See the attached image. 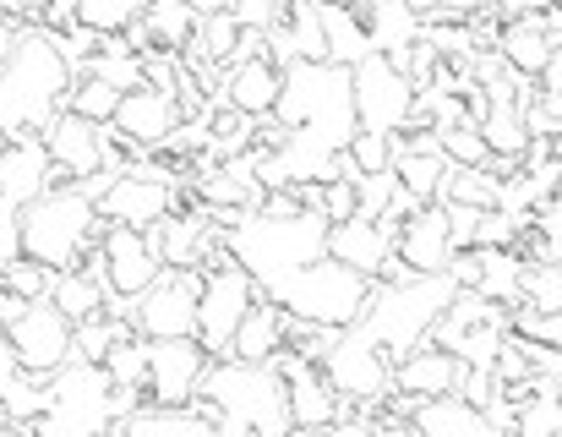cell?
<instances>
[{
    "label": "cell",
    "mask_w": 562,
    "mask_h": 437,
    "mask_svg": "<svg viewBox=\"0 0 562 437\" xmlns=\"http://www.w3.org/2000/svg\"><path fill=\"white\" fill-rule=\"evenodd\" d=\"M290 38H295V55L301 60H328V27H323V0H290V16H284Z\"/></svg>",
    "instance_id": "39"
},
{
    "label": "cell",
    "mask_w": 562,
    "mask_h": 437,
    "mask_svg": "<svg viewBox=\"0 0 562 437\" xmlns=\"http://www.w3.org/2000/svg\"><path fill=\"white\" fill-rule=\"evenodd\" d=\"M49 301L71 317V323H88V317H99V312H110V284L104 279H93L88 268H71V273H55V290H49Z\"/></svg>",
    "instance_id": "33"
},
{
    "label": "cell",
    "mask_w": 562,
    "mask_h": 437,
    "mask_svg": "<svg viewBox=\"0 0 562 437\" xmlns=\"http://www.w3.org/2000/svg\"><path fill=\"white\" fill-rule=\"evenodd\" d=\"M398 257L409 262V273H448L459 246H453V224H448L442 203H431V209H420L415 218L398 224Z\"/></svg>",
    "instance_id": "24"
},
{
    "label": "cell",
    "mask_w": 562,
    "mask_h": 437,
    "mask_svg": "<svg viewBox=\"0 0 562 437\" xmlns=\"http://www.w3.org/2000/svg\"><path fill=\"white\" fill-rule=\"evenodd\" d=\"M104 372H110L115 389H143V394H148V339H143V334L121 339V345L110 350Z\"/></svg>",
    "instance_id": "43"
},
{
    "label": "cell",
    "mask_w": 562,
    "mask_h": 437,
    "mask_svg": "<svg viewBox=\"0 0 562 437\" xmlns=\"http://www.w3.org/2000/svg\"><path fill=\"white\" fill-rule=\"evenodd\" d=\"M82 77H99V82H110L121 93H137V88H148V60L126 33H115V38H99V55L88 60Z\"/></svg>",
    "instance_id": "32"
},
{
    "label": "cell",
    "mask_w": 562,
    "mask_h": 437,
    "mask_svg": "<svg viewBox=\"0 0 562 437\" xmlns=\"http://www.w3.org/2000/svg\"><path fill=\"white\" fill-rule=\"evenodd\" d=\"M323 372H328V383L339 389V400L350 405V422L361 416V422H372L376 405H387L398 389H393V361H387V350L372 345L361 328H345L339 339H334V350L323 356Z\"/></svg>",
    "instance_id": "10"
},
{
    "label": "cell",
    "mask_w": 562,
    "mask_h": 437,
    "mask_svg": "<svg viewBox=\"0 0 562 437\" xmlns=\"http://www.w3.org/2000/svg\"><path fill=\"white\" fill-rule=\"evenodd\" d=\"M121 88H110V82H99V77H77V88H71V99H66V110L71 115H82V121H99V126H110L115 115H121Z\"/></svg>",
    "instance_id": "40"
},
{
    "label": "cell",
    "mask_w": 562,
    "mask_h": 437,
    "mask_svg": "<svg viewBox=\"0 0 562 437\" xmlns=\"http://www.w3.org/2000/svg\"><path fill=\"white\" fill-rule=\"evenodd\" d=\"M22 262V209L11 198H0V273Z\"/></svg>",
    "instance_id": "49"
},
{
    "label": "cell",
    "mask_w": 562,
    "mask_h": 437,
    "mask_svg": "<svg viewBox=\"0 0 562 437\" xmlns=\"http://www.w3.org/2000/svg\"><path fill=\"white\" fill-rule=\"evenodd\" d=\"M497 55H503V66H508L514 77L541 82V71H547V66H552V55H558V38H552L547 11L503 22V27H497Z\"/></svg>",
    "instance_id": "25"
},
{
    "label": "cell",
    "mask_w": 562,
    "mask_h": 437,
    "mask_svg": "<svg viewBox=\"0 0 562 437\" xmlns=\"http://www.w3.org/2000/svg\"><path fill=\"white\" fill-rule=\"evenodd\" d=\"M22 378V367H16V350H11V334H5V323H0V400L11 394V383Z\"/></svg>",
    "instance_id": "53"
},
{
    "label": "cell",
    "mask_w": 562,
    "mask_h": 437,
    "mask_svg": "<svg viewBox=\"0 0 562 437\" xmlns=\"http://www.w3.org/2000/svg\"><path fill=\"white\" fill-rule=\"evenodd\" d=\"M196 16H218V11H235V0H187Z\"/></svg>",
    "instance_id": "57"
},
{
    "label": "cell",
    "mask_w": 562,
    "mask_h": 437,
    "mask_svg": "<svg viewBox=\"0 0 562 437\" xmlns=\"http://www.w3.org/2000/svg\"><path fill=\"white\" fill-rule=\"evenodd\" d=\"M218 224H224V251L262 290H273L279 279H290V273H301L312 262H323L328 257V229H334V218L323 209H306V214L290 218L251 209V214H224Z\"/></svg>",
    "instance_id": "2"
},
{
    "label": "cell",
    "mask_w": 562,
    "mask_h": 437,
    "mask_svg": "<svg viewBox=\"0 0 562 437\" xmlns=\"http://www.w3.org/2000/svg\"><path fill=\"white\" fill-rule=\"evenodd\" d=\"M148 5H154V0H148Z\"/></svg>",
    "instance_id": "62"
},
{
    "label": "cell",
    "mask_w": 562,
    "mask_h": 437,
    "mask_svg": "<svg viewBox=\"0 0 562 437\" xmlns=\"http://www.w3.org/2000/svg\"><path fill=\"white\" fill-rule=\"evenodd\" d=\"M541 93H552V99H562V49L552 55V66L541 71Z\"/></svg>",
    "instance_id": "56"
},
{
    "label": "cell",
    "mask_w": 562,
    "mask_h": 437,
    "mask_svg": "<svg viewBox=\"0 0 562 437\" xmlns=\"http://www.w3.org/2000/svg\"><path fill=\"white\" fill-rule=\"evenodd\" d=\"M196 27H202V16L191 11L187 0H154L126 38L143 55H187L191 44H196Z\"/></svg>",
    "instance_id": "26"
},
{
    "label": "cell",
    "mask_w": 562,
    "mask_h": 437,
    "mask_svg": "<svg viewBox=\"0 0 562 437\" xmlns=\"http://www.w3.org/2000/svg\"><path fill=\"white\" fill-rule=\"evenodd\" d=\"M290 328H295V317L273 301V295H262L251 312H246V323H240V334H235V361H279L284 350H290Z\"/></svg>",
    "instance_id": "28"
},
{
    "label": "cell",
    "mask_w": 562,
    "mask_h": 437,
    "mask_svg": "<svg viewBox=\"0 0 562 437\" xmlns=\"http://www.w3.org/2000/svg\"><path fill=\"white\" fill-rule=\"evenodd\" d=\"M284 16H290V0H235V22H240V27L268 33V27H279Z\"/></svg>",
    "instance_id": "48"
},
{
    "label": "cell",
    "mask_w": 562,
    "mask_h": 437,
    "mask_svg": "<svg viewBox=\"0 0 562 437\" xmlns=\"http://www.w3.org/2000/svg\"><path fill=\"white\" fill-rule=\"evenodd\" d=\"M11 334V350H16V367L27 378H55L60 367H71V350H77V323L55 306V301H33L16 323H5Z\"/></svg>",
    "instance_id": "14"
},
{
    "label": "cell",
    "mask_w": 562,
    "mask_h": 437,
    "mask_svg": "<svg viewBox=\"0 0 562 437\" xmlns=\"http://www.w3.org/2000/svg\"><path fill=\"white\" fill-rule=\"evenodd\" d=\"M328 257H339V262H350L356 273H367V279H382V268L398 257V224H387V218H345V224H334L328 229Z\"/></svg>",
    "instance_id": "22"
},
{
    "label": "cell",
    "mask_w": 562,
    "mask_h": 437,
    "mask_svg": "<svg viewBox=\"0 0 562 437\" xmlns=\"http://www.w3.org/2000/svg\"><path fill=\"white\" fill-rule=\"evenodd\" d=\"M196 405H207L218 416V437H290L295 433V411H290V378L279 372V361H213Z\"/></svg>",
    "instance_id": "1"
},
{
    "label": "cell",
    "mask_w": 562,
    "mask_h": 437,
    "mask_svg": "<svg viewBox=\"0 0 562 437\" xmlns=\"http://www.w3.org/2000/svg\"><path fill=\"white\" fill-rule=\"evenodd\" d=\"M376 279L367 273H356L350 262H339V257H323V262H312V268H301V273H290V279H279L273 290H262V295H273L295 323H312V328H356L361 317H367V301H372Z\"/></svg>",
    "instance_id": "7"
},
{
    "label": "cell",
    "mask_w": 562,
    "mask_h": 437,
    "mask_svg": "<svg viewBox=\"0 0 562 437\" xmlns=\"http://www.w3.org/2000/svg\"><path fill=\"white\" fill-rule=\"evenodd\" d=\"M350 159H356V170H361V176H382V170H393V159H398V137H382V132H356Z\"/></svg>",
    "instance_id": "47"
},
{
    "label": "cell",
    "mask_w": 562,
    "mask_h": 437,
    "mask_svg": "<svg viewBox=\"0 0 562 437\" xmlns=\"http://www.w3.org/2000/svg\"><path fill=\"white\" fill-rule=\"evenodd\" d=\"M115 422V383L104 367L71 361L49 378V411L33 422V437H99Z\"/></svg>",
    "instance_id": "8"
},
{
    "label": "cell",
    "mask_w": 562,
    "mask_h": 437,
    "mask_svg": "<svg viewBox=\"0 0 562 437\" xmlns=\"http://www.w3.org/2000/svg\"><path fill=\"white\" fill-rule=\"evenodd\" d=\"M273 121H279L284 132H312V137H323L328 148L350 154V143H356V132H361V115H356V71H350V66H334V60H295V66L284 71Z\"/></svg>",
    "instance_id": "4"
},
{
    "label": "cell",
    "mask_w": 562,
    "mask_h": 437,
    "mask_svg": "<svg viewBox=\"0 0 562 437\" xmlns=\"http://www.w3.org/2000/svg\"><path fill=\"white\" fill-rule=\"evenodd\" d=\"M508 328L519 334V339H530V345H541V350H562V312H536V306H514L508 312Z\"/></svg>",
    "instance_id": "44"
},
{
    "label": "cell",
    "mask_w": 562,
    "mask_h": 437,
    "mask_svg": "<svg viewBox=\"0 0 562 437\" xmlns=\"http://www.w3.org/2000/svg\"><path fill=\"white\" fill-rule=\"evenodd\" d=\"M415 104H420V82L398 60H387L382 49L356 66V115H361V132H382V137L409 132L415 126Z\"/></svg>",
    "instance_id": "11"
},
{
    "label": "cell",
    "mask_w": 562,
    "mask_h": 437,
    "mask_svg": "<svg viewBox=\"0 0 562 437\" xmlns=\"http://www.w3.org/2000/svg\"><path fill=\"white\" fill-rule=\"evenodd\" d=\"M137 328H132V317H115V312H99V317H88V323H77V350H71V361H88V367H104L110 361V350L121 345V339H132Z\"/></svg>",
    "instance_id": "36"
},
{
    "label": "cell",
    "mask_w": 562,
    "mask_h": 437,
    "mask_svg": "<svg viewBox=\"0 0 562 437\" xmlns=\"http://www.w3.org/2000/svg\"><path fill=\"white\" fill-rule=\"evenodd\" d=\"M99 437H126V433H121V427H110V433H99Z\"/></svg>",
    "instance_id": "60"
},
{
    "label": "cell",
    "mask_w": 562,
    "mask_h": 437,
    "mask_svg": "<svg viewBox=\"0 0 562 437\" xmlns=\"http://www.w3.org/2000/svg\"><path fill=\"white\" fill-rule=\"evenodd\" d=\"M306 437H387V433L356 416V422H334V427H323V433H306Z\"/></svg>",
    "instance_id": "54"
},
{
    "label": "cell",
    "mask_w": 562,
    "mask_h": 437,
    "mask_svg": "<svg viewBox=\"0 0 562 437\" xmlns=\"http://www.w3.org/2000/svg\"><path fill=\"white\" fill-rule=\"evenodd\" d=\"M279 88H284V71H279L268 55L224 66V104H235V110L251 115V121H268V115L279 110Z\"/></svg>",
    "instance_id": "27"
},
{
    "label": "cell",
    "mask_w": 562,
    "mask_h": 437,
    "mask_svg": "<svg viewBox=\"0 0 562 437\" xmlns=\"http://www.w3.org/2000/svg\"><path fill=\"white\" fill-rule=\"evenodd\" d=\"M0 290H11V295H22V301H49V290H55V268L22 257V262H11V268L0 273Z\"/></svg>",
    "instance_id": "46"
},
{
    "label": "cell",
    "mask_w": 562,
    "mask_h": 437,
    "mask_svg": "<svg viewBox=\"0 0 562 437\" xmlns=\"http://www.w3.org/2000/svg\"><path fill=\"white\" fill-rule=\"evenodd\" d=\"M459 383H464V361L453 356V350H442L437 339H426L420 350H409L398 367H393V389H398V400H442V394H459Z\"/></svg>",
    "instance_id": "23"
},
{
    "label": "cell",
    "mask_w": 562,
    "mask_h": 437,
    "mask_svg": "<svg viewBox=\"0 0 562 437\" xmlns=\"http://www.w3.org/2000/svg\"><path fill=\"white\" fill-rule=\"evenodd\" d=\"M0 427H16V422H11V411H5V400H0Z\"/></svg>",
    "instance_id": "59"
},
{
    "label": "cell",
    "mask_w": 562,
    "mask_h": 437,
    "mask_svg": "<svg viewBox=\"0 0 562 437\" xmlns=\"http://www.w3.org/2000/svg\"><path fill=\"white\" fill-rule=\"evenodd\" d=\"M409 427L420 437H481L492 422L481 405L459 400V394H442V400H420L409 405Z\"/></svg>",
    "instance_id": "30"
},
{
    "label": "cell",
    "mask_w": 562,
    "mask_h": 437,
    "mask_svg": "<svg viewBox=\"0 0 562 437\" xmlns=\"http://www.w3.org/2000/svg\"><path fill=\"white\" fill-rule=\"evenodd\" d=\"M181 115H187V110H181L176 88H154V82H148V88H137V93L121 99V115H115L110 126H115L121 137H132L137 148L154 154V148H165V143L176 137Z\"/></svg>",
    "instance_id": "21"
},
{
    "label": "cell",
    "mask_w": 562,
    "mask_h": 437,
    "mask_svg": "<svg viewBox=\"0 0 562 437\" xmlns=\"http://www.w3.org/2000/svg\"><path fill=\"white\" fill-rule=\"evenodd\" d=\"M104 279H110V295L115 301H143L159 279H165V257L159 246L148 240V229H132V224H104Z\"/></svg>",
    "instance_id": "15"
},
{
    "label": "cell",
    "mask_w": 562,
    "mask_h": 437,
    "mask_svg": "<svg viewBox=\"0 0 562 437\" xmlns=\"http://www.w3.org/2000/svg\"><path fill=\"white\" fill-rule=\"evenodd\" d=\"M207 121H213V148H207V154H213L218 165H224V159H240V154L257 148V126H262V121L240 115L235 104H229V110H213Z\"/></svg>",
    "instance_id": "38"
},
{
    "label": "cell",
    "mask_w": 562,
    "mask_h": 437,
    "mask_svg": "<svg viewBox=\"0 0 562 437\" xmlns=\"http://www.w3.org/2000/svg\"><path fill=\"white\" fill-rule=\"evenodd\" d=\"M126 437H218V416L207 405H143L121 422Z\"/></svg>",
    "instance_id": "29"
},
{
    "label": "cell",
    "mask_w": 562,
    "mask_h": 437,
    "mask_svg": "<svg viewBox=\"0 0 562 437\" xmlns=\"http://www.w3.org/2000/svg\"><path fill=\"white\" fill-rule=\"evenodd\" d=\"M279 372L290 378V411H295V433H323L334 422H350V405L339 400V389L328 383V372L317 361H301L295 350L279 356Z\"/></svg>",
    "instance_id": "19"
},
{
    "label": "cell",
    "mask_w": 562,
    "mask_h": 437,
    "mask_svg": "<svg viewBox=\"0 0 562 437\" xmlns=\"http://www.w3.org/2000/svg\"><path fill=\"white\" fill-rule=\"evenodd\" d=\"M55 181H60V170H55V159H49V148H44L38 132H22V137H5L0 143V198H11L16 209H27Z\"/></svg>",
    "instance_id": "20"
},
{
    "label": "cell",
    "mask_w": 562,
    "mask_h": 437,
    "mask_svg": "<svg viewBox=\"0 0 562 437\" xmlns=\"http://www.w3.org/2000/svg\"><path fill=\"white\" fill-rule=\"evenodd\" d=\"M290 437H306V433H290Z\"/></svg>",
    "instance_id": "61"
},
{
    "label": "cell",
    "mask_w": 562,
    "mask_h": 437,
    "mask_svg": "<svg viewBox=\"0 0 562 437\" xmlns=\"http://www.w3.org/2000/svg\"><path fill=\"white\" fill-rule=\"evenodd\" d=\"M44 148H49V159H55V170H60V181H93L104 165H110V126H99V121H82V115H55L44 132Z\"/></svg>",
    "instance_id": "17"
},
{
    "label": "cell",
    "mask_w": 562,
    "mask_h": 437,
    "mask_svg": "<svg viewBox=\"0 0 562 437\" xmlns=\"http://www.w3.org/2000/svg\"><path fill=\"white\" fill-rule=\"evenodd\" d=\"M525 273H530V257L514 246V251H486V268H481V295L486 301H497V306H519L525 301Z\"/></svg>",
    "instance_id": "34"
},
{
    "label": "cell",
    "mask_w": 562,
    "mask_h": 437,
    "mask_svg": "<svg viewBox=\"0 0 562 437\" xmlns=\"http://www.w3.org/2000/svg\"><path fill=\"white\" fill-rule=\"evenodd\" d=\"M207 268H165V279L132 301V328L143 339H196V306H202Z\"/></svg>",
    "instance_id": "13"
},
{
    "label": "cell",
    "mask_w": 562,
    "mask_h": 437,
    "mask_svg": "<svg viewBox=\"0 0 562 437\" xmlns=\"http://www.w3.org/2000/svg\"><path fill=\"white\" fill-rule=\"evenodd\" d=\"M519 246H525V257H530V262H541V257H558L562 262V187L541 203V214H536V224L525 229V240H519Z\"/></svg>",
    "instance_id": "42"
},
{
    "label": "cell",
    "mask_w": 562,
    "mask_h": 437,
    "mask_svg": "<svg viewBox=\"0 0 562 437\" xmlns=\"http://www.w3.org/2000/svg\"><path fill=\"white\" fill-rule=\"evenodd\" d=\"M323 27H328V60L334 66H361L372 49V33H367V22H361V11L350 5V0H323Z\"/></svg>",
    "instance_id": "31"
},
{
    "label": "cell",
    "mask_w": 562,
    "mask_h": 437,
    "mask_svg": "<svg viewBox=\"0 0 562 437\" xmlns=\"http://www.w3.org/2000/svg\"><path fill=\"white\" fill-rule=\"evenodd\" d=\"M207 367L202 339H148V405H196Z\"/></svg>",
    "instance_id": "16"
},
{
    "label": "cell",
    "mask_w": 562,
    "mask_h": 437,
    "mask_svg": "<svg viewBox=\"0 0 562 437\" xmlns=\"http://www.w3.org/2000/svg\"><path fill=\"white\" fill-rule=\"evenodd\" d=\"M16 44H22V22H11V16H0V71L11 66V55H16Z\"/></svg>",
    "instance_id": "55"
},
{
    "label": "cell",
    "mask_w": 562,
    "mask_h": 437,
    "mask_svg": "<svg viewBox=\"0 0 562 437\" xmlns=\"http://www.w3.org/2000/svg\"><path fill=\"white\" fill-rule=\"evenodd\" d=\"M426 22H464V16H475L481 11V0H409Z\"/></svg>",
    "instance_id": "52"
},
{
    "label": "cell",
    "mask_w": 562,
    "mask_h": 437,
    "mask_svg": "<svg viewBox=\"0 0 562 437\" xmlns=\"http://www.w3.org/2000/svg\"><path fill=\"white\" fill-rule=\"evenodd\" d=\"M323 214L334 218V224L356 218L361 214V187H356V181H328V187H323Z\"/></svg>",
    "instance_id": "50"
},
{
    "label": "cell",
    "mask_w": 562,
    "mask_h": 437,
    "mask_svg": "<svg viewBox=\"0 0 562 437\" xmlns=\"http://www.w3.org/2000/svg\"><path fill=\"white\" fill-rule=\"evenodd\" d=\"M437 143H442V154H448V165H464V170H492V165H497L475 121H459V126H442V132H437Z\"/></svg>",
    "instance_id": "41"
},
{
    "label": "cell",
    "mask_w": 562,
    "mask_h": 437,
    "mask_svg": "<svg viewBox=\"0 0 562 437\" xmlns=\"http://www.w3.org/2000/svg\"><path fill=\"white\" fill-rule=\"evenodd\" d=\"M71 88H77V71L60 55V38L49 27H22V44L11 66L0 71V137L44 132L55 115H66Z\"/></svg>",
    "instance_id": "3"
},
{
    "label": "cell",
    "mask_w": 562,
    "mask_h": 437,
    "mask_svg": "<svg viewBox=\"0 0 562 437\" xmlns=\"http://www.w3.org/2000/svg\"><path fill=\"white\" fill-rule=\"evenodd\" d=\"M481 437H519V433H508V427H486Z\"/></svg>",
    "instance_id": "58"
},
{
    "label": "cell",
    "mask_w": 562,
    "mask_h": 437,
    "mask_svg": "<svg viewBox=\"0 0 562 437\" xmlns=\"http://www.w3.org/2000/svg\"><path fill=\"white\" fill-rule=\"evenodd\" d=\"M104 240V214H99V198L77 181H55L44 198H33L22 209V257L55 268V273H71L82 268Z\"/></svg>",
    "instance_id": "5"
},
{
    "label": "cell",
    "mask_w": 562,
    "mask_h": 437,
    "mask_svg": "<svg viewBox=\"0 0 562 437\" xmlns=\"http://www.w3.org/2000/svg\"><path fill=\"white\" fill-rule=\"evenodd\" d=\"M508 306H497V301H486L481 290H459L453 295V306L442 312V323L431 328V339L442 345V350H453L464 367H497V350L508 345Z\"/></svg>",
    "instance_id": "12"
},
{
    "label": "cell",
    "mask_w": 562,
    "mask_h": 437,
    "mask_svg": "<svg viewBox=\"0 0 562 437\" xmlns=\"http://www.w3.org/2000/svg\"><path fill=\"white\" fill-rule=\"evenodd\" d=\"M525 306H536V312H562V262L558 257L530 262V273H525Z\"/></svg>",
    "instance_id": "45"
},
{
    "label": "cell",
    "mask_w": 562,
    "mask_h": 437,
    "mask_svg": "<svg viewBox=\"0 0 562 437\" xmlns=\"http://www.w3.org/2000/svg\"><path fill=\"white\" fill-rule=\"evenodd\" d=\"M442 209H448V224H453V246L470 251L481 240V218L492 214V209H464V203H442Z\"/></svg>",
    "instance_id": "51"
},
{
    "label": "cell",
    "mask_w": 562,
    "mask_h": 437,
    "mask_svg": "<svg viewBox=\"0 0 562 437\" xmlns=\"http://www.w3.org/2000/svg\"><path fill=\"white\" fill-rule=\"evenodd\" d=\"M148 240L159 246L165 268H207L224 251V224L213 209H176L148 229Z\"/></svg>",
    "instance_id": "18"
},
{
    "label": "cell",
    "mask_w": 562,
    "mask_h": 437,
    "mask_svg": "<svg viewBox=\"0 0 562 437\" xmlns=\"http://www.w3.org/2000/svg\"><path fill=\"white\" fill-rule=\"evenodd\" d=\"M437 203L503 209V176H497V170H464V165H448V181H442V198H437Z\"/></svg>",
    "instance_id": "35"
},
{
    "label": "cell",
    "mask_w": 562,
    "mask_h": 437,
    "mask_svg": "<svg viewBox=\"0 0 562 437\" xmlns=\"http://www.w3.org/2000/svg\"><path fill=\"white\" fill-rule=\"evenodd\" d=\"M257 301H262V284L229 251H218L207 262V284H202V306H196V339L213 361H224L235 350V334H240V323Z\"/></svg>",
    "instance_id": "9"
},
{
    "label": "cell",
    "mask_w": 562,
    "mask_h": 437,
    "mask_svg": "<svg viewBox=\"0 0 562 437\" xmlns=\"http://www.w3.org/2000/svg\"><path fill=\"white\" fill-rule=\"evenodd\" d=\"M143 11H148V0H77V27L115 38V33H132L143 22Z\"/></svg>",
    "instance_id": "37"
},
{
    "label": "cell",
    "mask_w": 562,
    "mask_h": 437,
    "mask_svg": "<svg viewBox=\"0 0 562 437\" xmlns=\"http://www.w3.org/2000/svg\"><path fill=\"white\" fill-rule=\"evenodd\" d=\"M459 284L448 273H415L404 284H376L367 301V317L356 323L372 345L387 350V361L398 367L409 350H420L431 339V328L442 323V312L453 306Z\"/></svg>",
    "instance_id": "6"
}]
</instances>
